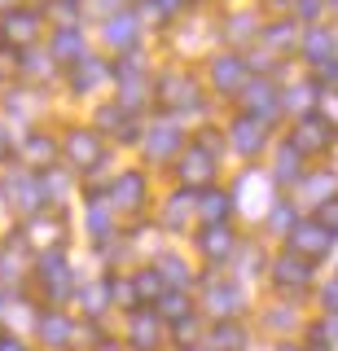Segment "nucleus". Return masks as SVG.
<instances>
[{"label": "nucleus", "mask_w": 338, "mask_h": 351, "mask_svg": "<svg viewBox=\"0 0 338 351\" xmlns=\"http://www.w3.org/2000/svg\"><path fill=\"white\" fill-rule=\"evenodd\" d=\"M31 31H36V22H31L27 14H14V18L5 22V36L9 40H31Z\"/></svg>", "instance_id": "nucleus-1"}, {"label": "nucleus", "mask_w": 338, "mask_h": 351, "mask_svg": "<svg viewBox=\"0 0 338 351\" xmlns=\"http://www.w3.org/2000/svg\"><path fill=\"white\" fill-rule=\"evenodd\" d=\"M0 351H23V347H18V343H0Z\"/></svg>", "instance_id": "nucleus-2"}]
</instances>
